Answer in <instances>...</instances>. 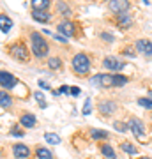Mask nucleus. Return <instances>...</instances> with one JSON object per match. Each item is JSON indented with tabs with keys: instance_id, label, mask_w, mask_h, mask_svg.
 <instances>
[{
	"instance_id": "obj_18",
	"label": "nucleus",
	"mask_w": 152,
	"mask_h": 159,
	"mask_svg": "<svg viewBox=\"0 0 152 159\" xmlns=\"http://www.w3.org/2000/svg\"><path fill=\"white\" fill-rule=\"evenodd\" d=\"M101 154L106 159H117V156H115V152H113V148L110 147V145H103V147H101Z\"/></svg>"
},
{
	"instance_id": "obj_7",
	"label": "nucleus",
	"mask_w": 152,
	"mask_h": 159,
	"mask_svg": "<svg viewBox=\"0 0 152 159\" xmlns=\"http://www.w3.org/2000/svg\"><path fill=\"white\" fill-rule=\"evenodd\" d=\"M16 83H18V80L11 73L0 71V85H2V89H12V87H16Z\"/></svg>"
},
{
	"instance_id": "obj_30",
	"label": "nucleus",
	"mask_w": 152,
	"mask_h": 159,
	"mask_svg": "<svg viewBox=\"0 0 152 159\" xmlns=\"http://www.w3.org/2000/svg\"><path fill=\"white\" fill-rule=\"evenodd\" d=\"M89 113H90V99H87L83 106V115H89Z\"/></svg>"
},
{
	"instance_id": "obj_17",
	"label": "nucleus",
	"mask_w": 152,
	"mask_h": 159,
	"mask_svg": "<svg viewBox=\"0 0 152 159\" xmlns=\"http://www.w3.org/2000/svg\"><path fill=\"white\" fill-rule=\"evenodd\" d=\"M0 23H2V32L7 34V32L11 30V27H12V21L6 16V14H0Z\"/></svg>"
},
{
	"instance_id": "obj_28",
	"label": "nucleus",
	"mask_w": 152,
	"mask_h": 159,
	"mask_svg": "<svg viewBox=\"0 0 152 159\" xmlns=\"http://www.w3.org/2000/svg\"><path fill=\"white\" fill-rule=\"evenodd\" d=\"M113 125H115V129H117V131H120V133H126V131L129 129V125H126L124 122H115Z\"/></svg>"
},
{
	"instance_id": "obj_35",
	"label": "nucleus",
	"mask_w": 152,
	"mask_h": 159,
	"mask_svg": "<svg viewBox=\"0 0 152 159\" xmlns=\"http://www.w3.org/2000/svg\"><path fill=\"white\" fill-rule=\"evenodd\" d=\"M39 87H41V89H44V90H50V85H48L46 81H43V80L39 81Z\"/></svg>"
},
{
	"instance_id": "obj_33",
	"label": "nucleus",
	"mask_w": 152,
	"mask_h": 159,
	"mask_svg": "<svg viewBox=\"0 0 152 159\" xmlns=\"http://www.w3.org/2000/svg\"><path fill=\"white\" fill-rule=\"evenodd\" d=\"M124 55H127V57H135V51H133V48H126Z\"/></svg>"
},
{
	"instance_id": "obj_2",
	"label": "nucleus",
	"mask_w": 152,
	"mask_h": 159,
	"mask_svg": "<svg viewBox=\"0 0 152 159\" xmlns=\"http://www.w3.org/2000/svg\"><path fill=\"white\" fill-rule=\"evenodd\" d=\"M73 69H74V73H76V74L85 76V74L89 73V69H90L89 57H87L85 53H78V55H74V57H73Z\"/></svg>"
},
{
	"instance_id": "obj_13",
	"label": "nucleus",
	"mask_w": 152,
	"mask_h": 159,
	"mask_svg": "<svg viewBox=\"0 0 152 159\" xmlns=\"http://www.w3.org/2000/svg\"><path fill=\"white\" fill-rule=\"evenodd\" d=\"M32 18H34L35 21H41V23H46L51 20L50 12H46V11H34L32 12Z\"/></svg>"
},
{
	"instance_id": "obj_24",
	"label": "nucleus",
	"mask_w": 152,
	"mask_h": 159,
	"mask_svg": "<svg viewBox=\"0 0 152 159\" xmlns=\"http://www.w3.org/2000/svg\"><path fill=\"white\" fill-rule=\"evenodd\" d=\"M48 67L50 69H60L62 67V60L57 57H51L50 60H48Z\"/></svg>"
},
{
	"instance_id": "obj_27",
	"label": "nucleus",
	"mask_w": 152,
	"mask_h": 159,
	"mask_svg": "<svg viewBox=\"0 0 152 159\" xmlns=\"http://www.w3.org/2000/svg\"><path fill=\"white\" fill-rule=\"evenodd\" d=\"M58 12H60V14H64V16H69V14H71L69 7L66 6V4H62V2H58Z\"/></svg>"
},
{
	"instance_id": "obj_8",
	"label": "nucleus",
	"mask_w": 152,
	"mask_h": 159,
	"mask_svg": "<svg viewBox=\"0 0 152 159\" xmlns=\"http://www.w3.org/2000/svg\"><path fill=\"white\" fill-rule=\"evenodd\" d=\"M103 67L104 69H110V71H120V69L124 67V62H120V60H117L115 57H106L104 60H103Z\"/></svg>"
},
{
	"instance_id": "obj_20",
	"label": "nucleus",
	"mask_w": 152,
	"mask_h": 159,
	"mask_svg": "<svg viewBox=\"0 0 152 159\" xmlns=\"http://www.w3.org/2000/svg\"><path fill=\"white\" fill-rule=\"evenodd\" d=\"M11 102H12L11 96H9L7 92H2V96H0V104H2V108H4V110L9 108V106H11Z\"/></svg>"
},
{
	"instance_id": "obj_11",
	"label": "nucleus",
	"mask_w": 152,
	"mask_h": 159,
	"mask_svg": "<svg viewBox=\"0 0 152 159\" xmlns=\"http://www.w3.org/2000/svg\"><path fill=\"white\" fill-rule=\"evenodd\" d=\"M97 108H99V111H101L103 115H112V113L117 111V104L112 102V101H101Z\"/></svg>"
},
{
	"instance_id": "obj_23",
	"label": "nucleus",
	"mask_w": 152,
	"mask_h": 159,
	"mask_svg": "<svg viewBox=\"0 0 152 159\" xmlns=\"http://www.w3.org/2000/svg\"><path fill=\"white\" fill-rule=\"evenodd\" d=\"M120 148H122L126 154H129V156H135V154H138V150H136L135 145H131V143H127V142L122 143V145H120Z\"/></svg>"
},
{
	"instance_id": "obj_4",
	"label": "nucleus",
	"mask_w": 152,
	"mask_h": 159,
	"mask_svg": "<svg viewBox=\"0 0 152 159\" xmlns=\"http://www.w3.org/2000/svg\"><path fill=\"white\" fill-rule=\"evenodd\" d=\"M9 53H11V57H14L16 60H23V62L28 60V50L25 48V44H21V43L12 44L11 48H9Z\"/></svg>"
},
{
	"instance_id": "obj_5",
	"label": "nucleus",
	"mask_w": 152,
	"mask_h": 159,
	"mask_svg": "<svg viewBox=\"0 0 152 159\" xmlns=\"http://www.w3.org/2000/svg\"><path fill=\"white\" fill-rule=\"evenodd\" d=\"M108 9L112 12H115V14H124L129 9V2L127 0H110L108 2Z\"/></svg>"
},
{
	"instance_id": "obj_3",
	"label": "nucleus",
	"mask_w": 152,
	"mask_h": 159,
	"mask_svg": "<svg viewBox=\"0 0 152 159\" xmlns=\"http://www.w3.org/2000/svg\"><path fill=\"white\" fill-rule=\"evenodd\" d=\"M127 125H129L131 133L135 134V138H138V140H141V142H145V125H143V122H141L140 119H131Z\"/></svg>"
},
{
	"instance_id": "obj_10",
	"label": "nucleus",
	"mask_w": 152,
	"mask_h": 159,
	"mask_svg": "<svg viewBox=\"0 0 152 159\" xmlns=\"http://www.w3.org/2000/svg\"><path fill=\"white\" fill-rule=\"evenodd\" d=\"M12 154H14L16 159H27L28 156H30V150H28V147L23 145V143H14V145H12Z\"/></svg>"
},
{
	"instance_id": "obj_32",
	"label": "nucleus",
	"mask_w": 152,
	"mask_h": 159,
	"mask_svg": "<svg viewBox=\"0 0 152 159\" xmlns=\"http://www.w3.org/2000/svg\"><path fill=\"white\" fill-rule=\"evenodd\" d=\"M58 92H60V94H71V89H69V87H66V85H62Z\"/></svg>"
},
{
	"instance_id": "obj_12",
	"label": "nucleus",
	"mask_w": 152,
	"mask_h": 159,
	"mask_svg": "<svg viewBox=\"0 0 152 159\" xmlns=\"http://www.w3.org/2000/svg\"><path fill=\"white\" fill-rule=\"evenodd\" d=\"M35 115H32V113H25V115H21L20 117V125H23V127H35Z\"/></svg>"
},
{
	"instance_id": "obj_26",
	"label": "nucleus",
	"mask_w": 152,
	"mask_h": 159,
	"mask_svg": "<svg viewBox=\"0 0 152 159\" xmlns=\"http://www.w3.org/2000/svg\"><path fill=\"white\" fill-rule=\"evenodd\" d=\"M90 83H92L94 87H101L103 85V74H96V76H92Z\"/></svg>"
},
{
	"instance_id": "obj_29",
	"label": "nucleus",
	"mask_w": 152,
	"mask_h": 159,
	"mask_svg": "<svg viewBox=\"0 0 152 159\" xmlns=\"http://www.w3.org/2000/svg\"><path fill=\"white\" fill-rule=\"evenodd\" d=\"M35 99H37V101H39V104H41V108H46V101H44V96H43V94H41V92H35Z\"/></svg>"
},
{
	"instance_id": "obj_36",
	"label": "nucleus",
	"mask_w": 152,
	"mask_h": 159,
	"mask_svg": "<svg viewBox=\"0 0 152 159\" xmlns=\"http://www.w3.org/2000/svg\"><path fill=\"white\" fill-rule=\"evenodd\" d=\"M80 92L81 90H80L78 87H73V89H71V96H80Z\"/></svg>"
},
{
	"instance_id": "obj_31",
	"label": "nucleus",
	"mask_w": 152,
	"mask_h": 159,
	"mask_svg": "<svg viewBox=\"0 0 152 159\" xmlns=\"http://www.w3.org/2000/svg\"><path fill=\"white\" fill-rule=\"evenodd\" d=\"M11 134L12 136H23V131H20V129L14 127V129H11Z\"/></svg>"
},
{
	"instance_id": "obj_22",
	"label": "nucleus",
	"mask_w": 152,
	"mask_h": 159,
	"mask_svg": "<svg viewBox=\"0 0 152 159\" xmlns=\"http://www.w3.org/2000/svg\"><path fill=\"white\" fill-rule=\"evenodd\" d=\"M92 140H106L108 138V133L106 131H101V129H92Z\"/></svg>"
},
{
	"instance_id": "obj_6",
	"label": "nucleus",
	"mask_w": 152,
	"mask_h": 159,
	"mask_svg": "<svg viewBox=\"0 0 152 159\" xmlns=\"http://www.w3.org/2000/svg\"><path fill=\"white\" fill-rule=\"evenodd\" d=\"M58 32L60 34H64V37H73L74 34H76V25L71 21H67V20H64V21L58 23Z\"/></svg>"
},
{
	"instance_id": "obj_16",
	"label": "nucleus",
	"mask_w": 152,
	"mask_h": 159,
	"mask_svg": "<svg viewBox=\"0 0 152 159\" xmlns=\"http://www.w3.org/2000/svg\"><path fill=\"white\" fill-rule=\"evenodd\" d=\"M118 16V25H120V27H122V29H129L131 27V23H133V20H131L129 16H127V12H124V14H117Z\"/></svg>"
},
{
	"instance_id": "obj_14",
	"label": "nucleus",
	"mask_w": 152,
	"mask_h": 159,
	"mask_svg": "<svg viewBox=\"0 0 152 159\" xmlns=\"http://www.w3.org/2000/svg\"><path fill=\"white\" fill-rule=\"evenodd\" d=\"M35 156L39 159H53V152H51L50 148H44V147L35 148Z\"/></svg>"
},
{
	"instance_id": "obj_19",
	"label": "nucleus",
	"mask_w": 152,
	"mask_h": 159,
	"mask_svg": "<svg viewBox=\"0 0 152 159\" xmlns=\"http://www.w3.org/2000/svg\"><path fill=\"white\" fill-rule=\"evenodd\" d=\"M44 140L48 143H51V145H58V143H60V136H58V134H55V133H46Z\"/></svg>"
},
{
	"instance_id": "obj_37",
	"label": "nucleus",
	"mask_w": 152,
	"mask_h": 159,
	"mask_svg": "<svg viewBox=\"0 0 152 159\" xmlns=\"http://www.w3.org/2000/svg\"><path fill=\"white\" fill-rule=\"evenodd\" d=\"M138 159H150V157H138Z\"/></svg>"
},
{
	"instance_id": "obj_9",
	"label": "nucleus",
	"mask_w": 152,
	"mask_h": 159,
	"mask_svg": "<svg viewBox=\"0 0 152 159\" xmlns=\"http://www.w3.org/2000/svg\"><path fill=\"white\" fill-rule=\"evenodd\" d=\"M136 50L140 51L141 55L152 57V43L149 39H138L136 41Z\"/></svg>"
},
{
	"instance_id": "obj_15",
	"label": "nucleus",
	"mask_w": 152,
	"mask_h": 159,
	"mask_svg": "<svg viewBox=\"0 0 152 159\" xmlns=\"http://www.w3.org/2000/svg\"><path fill=\"white\" fill-rule=\"evenodd\" d=\"M34 11H46L50 7V0H32Z\"/></svg>"
},
{
	"instance_id": "obj_25",
	"label": "nucleus",
	"mask_w": 152,
	"mask_h": 159,
	"mask_svg": "<svg viewBox=\"0 0 152 159\" xmlns=\"http://www.w3.org/2000/svg\"><path fill=\"white\" fill-rule=\"evenodd\" d=\"M138 104H140V106H143V108H147V110H152V99L140 97V99H138Z\"/></svg>"
},
{
	"instance_id": "obj_1",
	"label": "nucleus",
	"mask_w": 152,
	"mask_h": 159,
	"mask_svg": "<svg viewBox=\"0 0 152 159\" xmlns=\"http://www.w3.org/2000/svg\"><path fill=\"white\" fill-rule=\"evenodd\" d=\"M30 41H32V51H34V55L37 58H43L48 55V50H50L48 43H46V39L39 32H32L30 34Z\"/></svg>"
},
{
	"instance_id": "obj_34",
	"label": "nucleus",
	"mask_w": 152,
	"mask_h": 159,
	"mask_svg": "<svg viewBox=\"0 0 152 159\" xmlns=\"http://www.w3.org/2000/svg\"><path fill=\"white\" fill-rule=\"evenodd\" d=\"M101 37H103V39H108V43H113V35L112 34H106V32H104Z\"/></svg>"
},
{
	"instance_id": "obj_21",
	"label": "nucleus",
	"mask_w": 152,
	"mask_h": 159,
	"mask_svg": "<svg viewBox=\"0 0 152 159\" xmlns=\"http://www.w3.org/2000/svg\"><path fill=\"white\" fill-rule=\"evenodd\" d=\"M127 83V78L122 74H113V87H124Z\"/></svg>"
}]
</instances>
